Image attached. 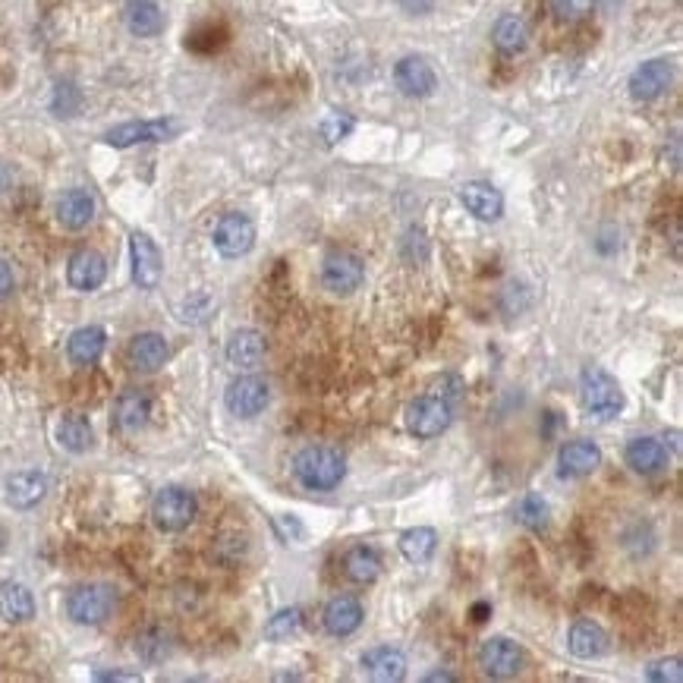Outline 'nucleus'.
I'll list each match as a JSON object with an SVG mask.
<instances>
[{"label":"nucleus","mask_w":683,"mask_h":683,"mask_svg":"<svg viewBox=\"0 0 683 683\" xmlns=\"http://www.w3.org/2000/svg\"><path fill=\"white\" fill-rule=\"evenodd\" d=\"M45 495H48V479H45V473H38V469H29V473H16L7 482V501L16 510L35 507Z\"/></svg>","instance_id":"a878e982"},{"label":"nucleus","mask_w":683,"mask_h":683,"mask_svg":"<svg viewBox=\"0 0 683 683\" xmlns=\"http://www.w3.org/2000/svg\"><path fill=\"white\" fill-rule=\"evenodd\" d=\"M580 400L589 416L595 419H614L624 410V391L617 378L599 366H586L580 375Z\"/></svg>","instance_id":"f03ea898"},{"label":"nucleus","mask_w":683,"mask_h":683,"mask_svg":"<svg viewBox=\"0 0 683 683\" xmlns=\"http://www.w3.org/2000/svg\"><path fill=\"white\" fill-rule=\"evenodd\" d=\"M123 19H126V29L139 38H152L164 29V13L155 0H130Z\"/></svg>","instance_id":"cd10ccee"},{"label":"nucleus","mask_w":683,"mask_h":683,"mask_svg":"<svg viewBox=\"0 0 683 683\" xmlns=\"http://www.w3.org/2000/svg\"><path fill=\"white\" fill-rule=\"evenodd\" d=\"M460 202L479 221H498L504 215V199L492 183H466L460 186Z\"/></svg>","instance_id":"f3484780"},{"label":"nucleus","mask_w":683,"mask_h":683,"mask_svg":"<svg viewBox=\"0 0 683 683\" xmlns=\"http://www.w3.org/2000/svg\"><path fill=\"white\" fill-rule=\"evenodd\" d=\"M114 605H117V595L111 586H101V583H89V586H79L70 592L67 599V614L73 617L76 624H85V627H95V624H104L108 617L114 614Z\"/></svg>","instance_id":"20e7f679"},{"label":"nucleus","mask_w":683,"mask_h":683,"mask_svg":"<svg viewBox=\"0 0 683 683\" xmlns=\"http://www.w3.org/2000/svg\"><path fill=\"white\" fill-rule=\"evenodd\" d=\"M492 38H495V48L501 54H520L529 45V26H526V19L517 16V13L501 16L498 23H495V29H492Z\"/></svg>","instance_id":"c85d7f7f"},{"label":"nucleus","mask_w":683,"mask_h":683,"mask_svg":"<svg viewBox=\"0 0 683 683\" xmlns=\"http://www.w3.org/2000/svg\"><path fill=\"white\" fill-rule=\"evenodd\" d=\"M362 277H366V268L353 252H331L322 262V284L337 296H350L353 290H359Z\"/></svg>","instance_id":"9d476101"},{"label":"nucleus","mask_w":683,"mask_h":683,"mask_svg":"<svg viewBox=\"0 0 683 683\" xmlns=\"http://www.w3.org/2000/svg\"><path fill=\"white\" fill-rule=\"evenodd\" d=\"M76 108H79V92L70 82H60L57 92H54V114L70 117V114H76Z\"/></svg>","instance_id":"4c0bfd02"},{"label":"nucleus","mask_w":683,"mask_h":683,"mask_svg":"<svg viewBox=\"0 0 683 683\" xmlns=\"http://www.w3.org/2000/svg\"><path fill=\"white\" fill-rule=\"evenodd\" d=\"M148 419H152V397H148L145 391H123L114 403V422L120 432H139L148 425Z\"/></svg>","instance_id":"a211bd4d"},{"label":"nucleus","mask_w":683,"mask_h":683,"mask_svg":"<svg viewBox=\"0 0 683 683\" xmlns=\"http://www.w3.org/2000/svg\"><path fill=\"white\" fill-rule=\"evenodd\" d=\"M425 680H429V683H435V680H444V683H454L457 677H454V674H447V671H435V674H429V677H425Z\"/></svg>","instance_id":"79ce46f5"},{"label":"nucleus","mask_w":683,"mask_h":683,"mask_svg":"<svg viewBox=\"0 0 683 683\" xmlns=\"http://www.w3.org/2000/svg\"><path fill=\"white\" fill-rule=\"evenodd\" d=\"M199 514V501L192 492H186V488H161V492L155 495L152 501V517H155V526L164 529V532H180L186 529L192 520H196Z\"/></svg>","instance_id":"7ed1b4c3"},{"label":"nucleus","mask_w":683,"mask_h":683,"mask_svg":"<svg viewBox=\"0 0 683 683\" xmlns=\"http://www.w3.org/2000/svg\"><path fill=\"white\" fill-rule=\"evenodd\" d=\"M136 652H139L145 661H161V658L170 652V643H167V636H164L161 630H148V633L139 636Z\"/></svg>","instance_id":"f704fd0d"},{"label":"nucleus","mask_w":683,"mask_h":683,"mask_svg":"<svg viewBox=\"0 0 683 683\" xmlns=\"http://www.w3.org/2000/svg\"><path fill=\"white\" fill-rule=\"evenodd\" d=\"M344 473V457L331 451V447H306V451L293 457V476L309 492H331L340 485Z\"/></svg>","instance_id":"f257e3e1"},{"label":"nucleus","mask_w":683,"mask_h":683,"mask_svg":"<svg viewBox=\"0 0 683 683\" xmlns=\"http://www.w3.org/2000/svg\"><path fill=\"white\" fill-rule=\"evenodd\" d=\"M479 668L495 677V680H510L523 671V649L507 636H492L479 646Z\"/></svg>","instance_id":"6e6552de"},{"label":"nucleus","mask_w":683,"mask_h":683,"mask_svg":"<svg viewBox=\"0 0 683 683\" xmlns=\"http://www.w3.org/2000/svg\"><path fill=\"white\" fill-rule=\"evenodd\" d=\"M104 277H108V262H104V255H98L95 249H82L76 252L70 265H67V281L73 290L82 293H92L104 284Z\"/></svg>","instance_id":"4468645a"},{"label":"nucleus","mask_w":683,"mask_h":683,"mask_svg":"<svg viewBox=\"0 0 683 683\" xmlns=\"http://www.w3.org/2000/svg\"><path fill=\"white\" fill-rule=\"evenodd\" d=\"M130 262H133V281L142 290H155L161 284V271H164V259L161 249L155 246V240L148 233H133L130 237Z\"/></svg>","instance_id":"1a4fd4ad"},{"label":"nucleus","mask_w":683,"mask_h":683,"mask_svg":"<svg viewBox=\"0 0 683 683\" xmlns=\"http://www.w3.org/2000/svg\"><path fill=\"white\" fill-rule=\"evenodd\" d=\"M400 4L407 13H425V10H432L435 0H400Z\"/></svg>","instance_id":"a19ab883"},{"label":"nucleus","mask_w":683,"mask_h":683,"mask_svg":"<svg viewBox=\"0 0 683 683\" xmlns=\"http://www.w3.org/2000/svg\"><path fill=\"white\" fill-rule=\"evenodd\" d=\"M451 419H454V410L444 397H416L407 407V416H403L410 435L416 438H438L441 432H447Z\"/></svg>","instance_id":"39448f33"},{"label":"nucleus","mask_w":683,"mask_h":683,"mask_svg":"<svg viewBox=\"0 0 683 683\" xmlns=\"http://www.w3.org/2000/svg\"><path fill=\"white\" fill-rule=\"evenodd\" d=\"M674 67L668 60H646L630 76V95L636 101H655L671 89Z\"/></svg>","instance_id":"ddd939ff"},{"label":"nucleus","mask_w":683,"mask_h":683,"mask_svg":"<svg viewBox=\"0 0 683 683\" xmlns=\"http://www.w3.org/2000/svg\"><path fill=\"white\" fill-rule=\"evenodd\" d=\"M183 130L180 120H133V123H120L114 130L104 133V142L114 148H130V145H142V142H167L174 139Z\"/></svg>","instance_id":"423d86ee"},{"label":"nucleus","mask_w":683,"mask_h":683,"mask_svg":"<svg viewBox=\"0 0 683 683\" xmlns=\"http://www.w3.org/2000/svg\"><path fill=\"white\" fill-rule=\"evenodd\" d=\"M57 441L63 451H70V454H82V451H89L95 435H92V425L85 416L79 413H70V416H63L60 425H57Z\"/></svg>","instance_id":"c756f323"},{"label":"nucleus","mask_w":683,"mask_h":683,"mask_svg":"<svg viewBox=\"0 0 683 683\" xmlns=\"http://www.w3.org/2000/svg\"><path fill=\"white\" fill-rule=\"evenodd\" d=\"M7 189V177H4V170H0V192Z\"/></svg>","instance_id":"c03bdc74"},{"label":"nucleus","mask_w":683,"mask_h":683,"mask_svg":"<svg viewBox=\"0 0 683 683\" xmlns=\"http://www.w3.org/2000/svg\"><path fill=\"white\" fill-rule=\"evenodd\" d=\"M211 240H215V249L224 259H240L255 246V224L246 215H224Z\"/></svg>","instance_id":"9b49d317"},{"label":"nucleus","mask_w":683,"mask_h":683,"mask_svg":"<svg viewBox=\"0 0 683 683\" xmlns=\"http://www.w3.org/2000/svg\"><path fill=\"white\" fill-rule=\"evenodd\" d=\"M595 0H551V13L564 19V23H576V19L589 16Z\"/></svg>","instance_id":"e433bc0d"},{"label":"nucleus","mask_w":683,"mask_h":683,"mask_svg":"<svg viewBox=\"0 0 683 683\" xmlns=\"http://www.w3.org/2000/svg\"><path fill=\"white\" fill-rule=\"evenodd\" d=\"M344 570L353 583H375L378 580V573H381V558H378V551L375 548H366V545H356L347 551V558H344Z\"/></svg>","instance_id":"7c9ffc66"},{"label":"nucleus","mask_w":683,"mask_h":683,"mask_svg":"<svg viewBox=\"0 0 683 683\" xmlns=\"http://www.w3.org/2000/svg\"><path fill=\"white\" fill-rule=\"evenodd\" d=\"M435 548H438V536H435V529H429V526L407 529L400 536V554L407 561H413V564L429 561L432 554H435Z\"/></svg>","instance_id":"2f4dec72"},{"label":"nucleus","mask_w":683,"mask_h":683,"mask_svg":"<svg viewBox=\"0 0 683 683\" xmlns=\"http://www.w3.org/2000/svg\"><path fill=\"white\" fill-rule=\"evenodd\" d=\"M350 130H353V120H350V117H331V120H325V123H322V133H325V139H328V142L344 139Z\"/></svg>","instance_id":"58836bf2"},{"label":"nucleus","mask_w":683,"mask_h":683,"mask_svg":"<svg viewBox=\"0 0 683 683\" xmlns=\"http://www.w3.org/2000/svg\"><path fill=\"white\" fill-rule=\"evenodd\" d=\"M558 463H561V476L564 479H586V476L595 473V469H599L602 451H599V444H595V441L580 438V441H570V444L561 447Z\"/></svg>","instance_id":"2eb2a0df"},{"label":"nucleus","mask_w":683,"mask_h":683,"mask_svg":"<svg viewBox=\"0 0 683 683\" xmlns=\"http://www.w3.org/2000/svg\"><path fill=\"white\" fill-rule=\"evenodd\" d=\"M10 293H13V268L0 259V300H7Z\"/></svg>","instance_id":"ea45409f"},{"label":"nucleus","mask_w":683,"mask_h":683,"mask_svg":"<svg viewBox=\"0 0 683 683\" xmlns=\"http://www.w3.org/2000/svg\"><path fill=\"white\" fill-rule=\"evenodd\" d=\"M300 624H303V611L300 608H284L265 624V639H271V643H281V639H287V636H293L296 630H300Z\"/></svg>","instance_id":"72a5a7b5"},{"label":"nucleus","mask_w":683,"mask_h":683,"mask_svg":"<svg viewBox=\"0 0 683 683\" xmlns=\"http://www.w3.org/2000/svg\"><path fill=\"white\" fill-rule=\"evenodd\" d=\"M0 617L10 624H23L35 617V599L23 583H0Z\"/></svg>","instance_id":"bb28decb"},{"label":"nucleus","mask_w":683,"mask_h":683,"mask_svg":"<svg viewBox=\"0 0 683 683\" xmlns=\"http://www.w3.org/2000/svg\"><path fill=\"white\" fill-rule=\"evenodd\" d=\"M624 457H627L630 469H636V473H643V476H652V473H661V469L668 466V447L658 438H633L627 444Z\"/></svg>","instance_id":"393cba45"},{"label":"nucleus","mask_w":683,"mask_h":683,"mask_svg":"<svg viewBox=\"0 0 683 683\" xmlns=\"http://www.w3.org/2000/svg\"><path fill=\"white\" fill-rule=\"evenodd\" d=\"M394 85L407 98H425V95L435 92L438 76H435L429 60L410 54V57H403L397 67H394Z\"/></svg>","instance_id":"f8f14e48"},{"label":"nucleus","mask_w":683,"mask_h":683,"mask_svg":"<svg viewBox=\"0 0 683 683\" xmlns=\"http://www.w3.org/2000/svg\"><path fill=\"white\" fill-rule=\"evenodd\" d=\"M227 359H230V366H237L243 372L259 369V362L265 359V337L252 328L233 331L227 340Z\"/></svg>","instance_id":"6ab92c4d"},{"label":"nucleus","mask_w":683,"mask_h":683,"mask_svg":"<svg viewBox=\"0 0 683 683\" xmlns=\"http://www.w3.org/2000/svg\"><path fill=\"white\" fill-rule=\"evenodd\" d=\"M98 680H136V674H98Z\"/></svg>","instance_id":"37998d69"},{"label":"nucleus","mask_w":683,"mask_h":683,"mask_svg":"<svg viewBox=\"0 0 683 683\" xmlns=\"http://www.w3.org/2000/svg\"><path fill=\"white\" fill-rule=\"evenodd\" d=\"M646 677L652 683H680L683 680V668H680V658H661V661H652V665L646 668Z\"/></svg>","instance_id":"c9c22d12"},{"label":"nucleus","mask_w":683,"mask_h":683,"mask_svg":"<svg viewBox=\"0 0 683 683\" xmlns=\"http://www.w3.org/2000/svg\"><path fill=\"white\" fill-rule=\"evenodd\" d=\"M95 218V199L92 192L85 189H67L63 196L57 199V221L67 227V230H82L89 227Z\"/></svg>","instance_id":"4be33fe9"},{"label":"nucleus","mask_w":683,"mask_h":683,"mask_svg":"<svg viewBox=\"0 0 683 683\" xmlns=\"http://www.w3.org/2000/svg\"><path fill=\"white\" fill-rule=\"evenodd\" d=\"M567 649L583 661L602 658L608 652V633L595 621H576L567 633Z\"/></svg>","instance_id":"412c9836"},{"label":"nucleus","mask_w":683,"mask_h":683,"mask_svg":"<svg viewBox=\"0 0 683 683\" xmlns=\"http://www.w3.org/2000/svg\"><path fill=\"white\" fill-rule=\"evenodd\" d=\"M362 605L353 595H337L325 605V630L331 636H350L362 627Z\"/></svg>","instance_id":"b1692460"},{"label":"nucleus","mask_w":683,"mask_h":683,"mask_svg":"<svg viewBox=\"0 0 683 683\" xmlns=\"http://www.w3.org/2000/svg\"><path fill=\"white\" fill-rule=\"evenodd\" d=\"M7 545V532L4 529H0V548H4Z\"/></svg>","instance_id":"a18cd8bd"},{"label":"nucleus","mask_w":683,"mask_h":683,"mask_svg":"<svg viewBox=\"0 0 683 683\" xmlns=\"http://www.w3.org/2000/svg\"><path fill=\"white\" fill-rule=\"evenodd\" d=\"M104 347H108V334H104V328L85 325V328L70 334L67 356H70L73 366H95V362L101 359V353H104Z\"/></svg>","instance_id":"5701e85b"},{"label":"nucleus","mask_w":683,"mask_h":683,"mask_svg":"<svg viewBox=\"0 0 683 683\" xmlns=\"http://www.w3.org/2000/svg\"><path fill=\"white\" fill-rule=\"evenodd\" d=\"M514 517H517V523L520 526H526V529H545L548 526V504H545V498L542 495H523L520 501H517V507H514Z\"/></svg>","instance_id":"473e14b6"},{"label":"nucleus","mask_w":683,"mask_h":683,"mask_svg":"<svg viewBox=\"0 0 683 683\" xmlns=\"http://www.w3.org/2000/svg\"><path fill=\"white\" fill-rule=\"evenodd\" d=\"M268 400H271V388L259 375H240L237 381H230V388L224 394L227 410L237 419H255L259 413H265Z\"/></svg>","instance_id":"0eeeda50"},{"label":"nucleus","mask_w":683,"mask_h":683,"mask_svg":"<svg viewBox=\"0 0 683 683\" xmlns=\"http://www.w3.org/2000/svg\"><path fill=\"white\" fill-rule=\"evenodd\" d=\"M167 356H170L167 340L155 331L136 334L130 340V347H126V359H130V366L136 372H158L167 362Z\"/></svg>","instance_id":"dca6fc26"},{"label":"nucleus","mask_w":683,"mask_h":683,"mask_svg":"<svg viewBox=\"0 0 683 683\" xmlns=\"http://www.w3.org/2000/svg\"><path fill=\"white\" fill-rule=\"evenodd\" d=\"M362 668L378 683H397L407 677V658L391 646H375L362 655Z\"/></svg>","instance_id":"aec40b11"}]
</instances>
